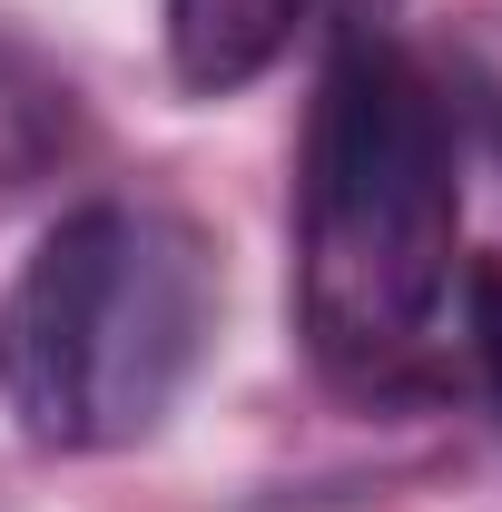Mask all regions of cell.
<instances>
[{"label": "cell", "instance_id": "1", "mask_svg": "<svg viewBox=\"0 0 502 512\" xmlns=\"http://www.w3.org/2000/svg\"><path fill=\"white\" fill-rule=\"evenodd\" d=\"M463 256L453 109L394 30H345L315 79L296 178V325L345 384H394L434 345Z\"/></svg>", "mask_w": 502, "mask_h": 512}, {"label": "cell", "instance_id": "2", "mask_svg": "<svg viewBox=\"0 0 502 512\" xmlns=\"http://www.w3.org/2000/svg\"><path fill=\"white\" fill-rule=\"evenodd\" d=\"M217 335V256L178 207L89 197L0 296V394L40 453H119L168 424Z\"/></svg>", "mask_w": 502, "mask_h": 512}, {"label": "cell", "instance_id": "3", "mask_svg": "<svg viewBox=\"0 0 502 512\" xmlns=\"http://www.w3.org/2000/svg\"><path fill=\"white\" fill-rule=\"evenodd\" d=\"M315 0H168V69L197 99H227L286 60Z\"/></svg>", "mask_w": 502, "mask_h": 512}, {"label": "cell", "instance_id": "4", "mask_svg": "<svg viewBox=\"0 0 502 512\" xmlns=\"http://www.w3.org/2000/svg\"><path fill=\"white\" fill-rule=\"evenodd\" d=\"M463 335H473L483 394H493V414H502V266H473L463 276Z\"/></svg>", "mask_w": 502, "mask_h": 512}]
</instances>
